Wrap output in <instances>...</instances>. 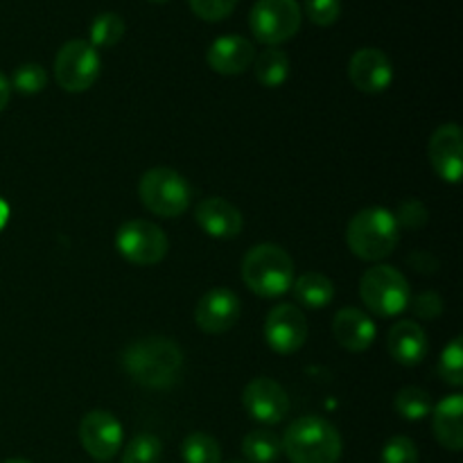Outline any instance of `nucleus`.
<instances>
[{
  "mask_svg": "<svg viewBox=\"0 0 463 463\" xmlns=\"http://www.w3.org/2000/svg\"><path fill=\"white\" fill-rule=\"evenodd\" d=\"M410 307L419 319H437V317L443 312V301L439 294L423 292L419 294L414 301H410Z\"/></svg>",
  "mask_w": 463,
  "mask_h": 463,
  "instance_id": "473e14b6",
  "label": "nucleus"
},
{
  "mask_svg": "<svg viewBox=\"0 0 463 463\" xmlns=\"http://www.w3.org/2000/svg\"><path fill=\"white\" fill-rule=\"evenodd\" d=\"M439 375L450 387H461L463 384V346L461 337H455L441 353L439 360Z\"/></svg>",
  "mask_w": 463,
  "mask_h": 463,
  "instance_id": "cd10ccee",
  "label": "nucleus"
},
{
  "mask_svg": "<svg viewBox=\"0 0 463 463\" xmlns=\"http://www.w3.org/2000/svg\"><path fill=\"white\" fill-rule=\"evenodd\" d=\"M242 452L247 463H276L283 455V443L269 430H253L244 437Z\"/></svg>",
  "mask_w": 463,
  "mask_h": 463,
  "instance_id": "5701e85b",
  "label": "nucleus"
},
{
  "mask_svg": "<svg viewBox=\"0 0 463 463\" xmlns=\"http://www.w3.org/2000/svg\"><path fill=\"white\" fill-rule=\"evenodd\" d=\"M194 220L211 238L231 240L242 233L244 217L238 208L222 197H206L194 208Z\"/></svg>",
  "mask_w": 463,
  "mask_h": 463,
  "instance_id": "dca6fc26",
  "label": "nucleus"
},
{
  "mask_svg": "<svg viewBox=\"0 0 463 463\" xmlns=\"http://www.w3.org/2000/svg\"><path fill=\"white\" fill-rule=\"evenodd\" d=\"M161 452V439H156L154 434H138L127 443L125 452H122V463H158Z\"/></svg>",
  "mask_w": 463,
  "mask_h": 463,
  "instance_id": "bb28decb",
  "label": "nucleus"
},
{
  "mask_svg": "<svg viewBox=\"0 0 463 463\" xmlns=\"http://www.w3.org/2000/svg\"><path fill=\"white\" fill-rule=\"evenodd\" d=\"M9 84L23 95H36L48 84V72L41 63H23L14 71V77Z\"/></svg>",
  "mask_w": 463,
  "mask_h": 463,
  "instance_id": "c85d7f7f",
  "label": "nucleus"
},
{
  "mask_svg": "<svg viewBox=\"0 0 463 463\" xmlns=\"http://www.w3.org/2000/svg\"><path fill=\"white\" fill-rule=\"evenodd\" d=\"M360 297L373 315L384 317V319L401 315L411 301L407 279L396 267L389 265H375L362 276Z\"/></svg>",
  "mask_w": 463,
  "mask_h": 463,
  "instance_id": "423d86ee",
  "label": "nucleus"
},
{
  "mask_svg": "<svg viewBox=\"0 0 463 463\" xmlns=\"http://www.w3.org/2000/svg\"><path fill=\"white\" fill-rule=\"evenodd\" d=\"M265 339L271 351L280 355L297 353L307 339V321L301 307L294 303H280L271 307L265 319Z\"/></svg>",
  "mask_w": 463,
  "mask_h": 463,
  "instance_id": "9d476101",
  "label": "nucleus"
},
{
  "mask_svg": "<svg viewBox=\"0 0 463 463\" xmlns=\"http://www.w3.org/2000/svg\"><path fill=\"white\" fill-rule=\"evenodd\" d=\"M396 222L398 226H407V229H420V226L428 222V211H425V206L420 202H405L401 206V211H398L396 215Z\"/></svg>",
  "mask_w": 463,
  "mask_h": 463,
  "instance_id": "72a5a7b5",
  "label": "nucleus"
},
{
  "mask_svg": "<svg viewBox=\"0 0 463 463\" xmlns=\"http://www.w3.org/2000/svg\"><path fill=\"white\" fill-rule=\"evenodd\" d=\"M7 217H9V206L3 202V199H0V229L7 224Z\"/></svg>",
  "mask_w": 463,
  "mask_h": 463,
  "instance_id": "e433bc0d",
  "label": "nucleus"
},
{
  "mask_svg": "<svg viewBox=\"0 0 463 463\" xmlns=\"http://www.w3.org/2000/svg\"><path fill=\"white\" fill-rule=\"evenodd\" d=\"M292 292L294 298H297L301 306L310 307V310H319V307H326L333 303L335 285L326 274H319V271H306V274H301L292 283Z\"/></svg>",
  "mask_w": 463,
  "mask_h": 463,
  "instance_id": "412c9836",
  "label": "nucleus"
},
{
  "mask_svg": "<svg viewBox=\"0 0 463 463\" xmlns=\"http://www.w3.org/2000/svg\"><path fill=\"white\" fill-rule=\"evenodd\" d=\"M428 156L434 172L448 184H459L463 172V134L457 122L441 125L428 143Z\"/></svg>",
  "mask_w": 463,
  "mask_h": 463,
  "instance_id": "ddd939ff",
  "label": "nucleus"
},
{
  "mask_svg": "<svg viewBox=\"0 0 463 463\" xmlns=\"http://www.w3.org/2000/svg\"><path fill=\"white\" fill-rule=\"evenodd\" d=\"M185 463H222V448L215 437L206 432H193L181 446Z\"/></svg>",
  "mask_w": 463,
  "mask_h": 463,
  "instance_id": "b1692460",
  "label": "nucleus"
},
{
  "mask_svg": "<svg viewBox=\"0 0 463 463\" xmlns=\"http://www.w3.org/2000/svg\"><path fill=\"white\" fill-rule=\"evenodd\" d=\"M401 240L396 215L387 208H364L357 213L346 229L348 249L366 262H378L392 256Z\"/></svg>",
  "mask_w": 463,
  "mask_h": 463,
  "instance_id": "7ed1b4c3",
  "label": "nucleus"
},
{
  "mask_svg": "<svg viewBox=\"0 0 463 463\" xmlns=\"http://www.w3.org/2000/svg\"><path fill=\"white\" fill-rule=\"evenodd\" d=\"M149 3H167V0H149Z\"/></svg>",
  "mask_w": 463,
  "mask_h": 463,
  "instance_id": "58836bf2",
  "label": "nucleus"
},
{
  "mask_svg": "<svg viewBox=\"0 0 463 463\" xmlns=\"http://www.w3.org/2000/svg\"><path fill=\"white\" fill-rule=\"evenodd\" d=\"M242 315V303L238 294L226 288H215L199 298L194 307V324L208 335L229 333Z\"/></svg>",
  "mask_w": 463,
  "mask_h": 463,
  "instance_id": "f8f14e48",
  "label": "nucleus"
},
{
  "mask_svg": "<svg viewBox=\"0 0 463 463\" xmlns=\"http://www.w3.org/2000/svg\"><path fill=\"white\" fill-rule=\"evenodd\" d=\"M410 265L414 267L416 271H420V274H432V271L439 267V262H437V258L430 256V253L414 251L410 256Z\"/></svg>",
  "mask_w": 463,
  "mask_h": 463,
  "instance_id": "f704fd0d",
  "label": "nucleus"
},
{
  "mask_svg": "<svg viewBox=\"0 0 463 463\" xmlns=\"http://www.w3.org/2000/svg\"><path fill=\"white\" fill-rule=\"evenodd\" d=\"M122 36H125V21H122V16H118V14L113 12H107L95 16L93 25H90L89 43L93 45L95 50L111 48V45H116Z\"/></svg>",
  "mask_w": 463,
  "mask_h": 463,
  "instance_id": "a878e982",
  "label": "nucleus"
},
{
  "mask_svg": "<svg viewBox=\"0 0 463 463\" xmlns=\"http://www.w3.org/2000/svg\"><path fill=\"white\" fill-rule=\"evenodd\" d=\"M116 249L125 260L140 267H152L167 256L170 240L161 226L147 220H129L118 229Z\"/></svg>",
  "mask_w": 463,
  "mask_h": 463,
  "instance_id": "1a4fd4ad",
  "label": "nucleus"
},
{
  "mask_svg": "<svg viewBox=\"0 0 463 463\" xmlns=\"http://www.w3.org/2000/svg\"><path fill=\"white\" fill-rule=\"evenodd\" d=\"M188 5L202 21L217 23L233 14L238 0H188Z\"/></svg>",
  "mask_w": 463,
  "mask_h": 463,
  "instance_id": "7c9ffc66",
  "label": "nucleus"
},
{
  "mask_svg": "<svg viewBox=\"0 0 463 463\" xmlns=\"http://www.w3.org/2000/svg\"><path fill=\"white\" fill-rule=\"evenodd\" d=\"M138 194L145 208L158 217L184 215L193 202L190 184L172 167H154L145 172L138 181Z\"/></svg>",
  "mask_w": 463,
  "mask_h": 463,
  "instance_id": "39448f33",
  "label": "nucleus"
},
{
  "mask_svg": "<svg viewBox=\"0 0 463 463\" xmlns=\"http://www.w3.org/2000/svg\"><path fill=\"white\" fill-rule=\"evenodd\" d=\"M256 80L265 89H279L289 77V57L279 48H267L253 59Z\"/></svg>",
  "mask_w": 463,
  "mask_h": 463,
  "instance_id": "4be33fe9",
  "label": "nucleus"
},
{
  "mask_svg": "<svg viewBox=\"0 0 463 463\" xmlns=\"http://www.w3.org/2000/svg\"><path fill=\"white\" fill-rule=\"evenodd\" d=\"M102 61L89 41L72 39L57 52L54 59V80L68 93H84L98 81Z\"/></svg>",
  "mask_w": 463,
  "mask_h": 463,
  "instance_id": "6e6552de",
  "label": "nucleus"
},
{
  "mask_svg": "<svg viewBox=\"0 0 463 463\" xmlns=\"http://www.w3.org/2000/svg\"><path fill=\"white\" fill-rule=\"evenodd\" d=\"M242 402L251 419L265 425L280 423L289 411L288 393L271 378H253L244 389Z\"/></svg>",
  "mask_w": 463,
  "mask_h": 463,
  "instance_id": "4468645a",
  "label": "nucleus"
},
{
  "mask_svg": "<svg viewBox=\"0 0 463 463\" xmlns=\"http://www.w3.org/2000/svg\"><path fill=\"white\" fill-rule=\"evenodd\" d=\"M235 463H247V461H235Z\"/></svg>",
  "mask_w": 463,
  "mask_h": 463,
  "instance_id": "ea45409f",
  "label": "nucleus"
},
{
  "mask_svg": "<svg viewBox=\"0 0 463 463\" xmlns=\"http://www.w3.org/2000/svg\"><path fill=\"white\" fill-rule=\"evenodd\" d=\"M80 443L95 461H111L122 448L120 420L111 411H89L80 423Z\"/></svg>",
  "mask_w": 463,
  "mask_h": 463,
  "instance_id": "9b49d317",
  "label": "nucleus"
},
{
  "mask_svg": "<svg viewBox=\"0 0 463 463\" xmlns=\"http://www.w3.org/2000/svg\"><path fill=\"white\" fill-rule=\"evenodd\" d=\"M306 14L315 25L328 27L342 14V0H306Z\"/></svg>",
  "mask_w": 463,
  "mask_h": 463,
  "instance_id": "2f4dec72",
  "label": "nucleus"
},
{
  "mask_svg": "<svg viewBox=\"0 0 463 463\" xmlns=\"http://www.w3.org/2000/svg\"><path fill=\"white\" fill-rule=\"evenodd\" d=\"M122 369L145 389H172L184 375V353L167 337L136 339L122 351Z\"/></svg>",
  "mask_w": 463,
  "mask_h": 463,
  "instance_id": "f257e3e1",
  "label": "nucleus"
},
{
  "mask_svg": "<svg viewBox=\"0 0 463 463\" xmlns=\"http://www.w3.org/2000/svg\"><path fill=\"white\" fill-rule=\"evenodd\" d=\"M434 437L446 450L459 452L463 448V398L461 393H450L432 411Z\"/></svg>",
  "mask_w": 463,
  "mask_h": 463,
  "instance_id": "aec40b11",
  "label": "nucleus"
},
{
  "mask_svg": "<svg viewBox=\"0 0 463 463\" xmlns=\"http://www.w3.org/2000/svg\"><path fill=\"white\" fill-rule=\"evenodd\" d=\"M380 463H419V448L410 437H393L383 448Z\"/></svg>",
  "mask_w": 463,
  "mask_h": 463,
  "instance_id": "c756f323",
  "label": "nucleus"
},
{
  "mask_svg": "<svg viewBox=\"0 0 463 463\" xmlns=\"http://www.w3.org/2000/svg\"><path fill=\"white\" fill-rule=\"evenodd\" d=\"M375 324L366 312L357 310V307H342L335 315L333 321V335L337 339L339 346L346 351L362 353L373 344L375 339Z\"/></svg>",
  "mask_w": 463,
  "mask_h": 463,
  "instance_id": "6ab92c4d",
  "label": "nucleus"
},
{
  "mask_svg": "<svg viewBox=\"0 0 463 463\" xmlns=\"http://www.w3.org/2000/svg\"><path fill=\"white\" fill-rule=\"evenodd\" d=\"M9 98H12V84H9L7 77L0 72V111H5V107L9 104Z\"/></svg>",
  "mask_w": 463,
  "mask_h": 463,
  "instance_id": "c9c22d12",
  "label": "nucleus"
},
{
  "mask_svg": "<svg viewBox=\"0 0 463 463\" xmlns=\"http://www.w3.org/2000/svg\"><path fill=\"white\" fill-rule=\"evenodd\" d=\"M242 280L258 297H283L294 283L292 258L279 244H258L244 256Z\"/></svg>",
  "mask_w": 463,
  "mask_h": 463,
  "instance_id": "20e7f679",
  "label": "nucleus"
},
{
  "mask_svg": "<svg viewBox=\"0 0 463 463\" xmlns=\"http://www.w3.org/2000/svg\"><path fill=\"white\" fill-rule=\"evenodd\" d=\"M3 463H30V461H25V459H7V461H3Z\"/></svg>",
  "mask_w": 463,
  "mask_h": 463,
  "instance_id": "4c0bfd02",
  "label": "nucleus"
},
{
  "mask_svg": "<svg viewBox=\"0 0 463 463\" xmlns=\"http://www.w3.org/2000/svg\"><path fill=\"white\" fill-rule=\"evenodd\" d=\"M280 443L292 463H337L342 459L337 428L319 416H301L289 423Z\"/></svg>",
  "mask_w": 463,
  "mask_h": 463,
  "instance_id": "f03ea898",
  "label": "nucleus"
},
{
  "mask_svg": "<svg viewBox=\"0 0 463 463\" xmlns=\"http://www.w3.org/2000/svg\"><path fill=\"white\" fill-rule=\"evenodd\" d=\"M249 27L260 43L276 48L301 30V5L297 0H256Z\"/></svg>",
  "mask_w": 463,
  "mask_h": 463,
  "instance_id": "0eeeda50",
  "label": "nucleus"
},
{
  "mask_svg": "<svg viewBox=\"0 0 463 463\" xmlns=\"http://www.w3.org/2000/svg\"><path fill=\"white\" fill-rule=\"evenodd\" d=\"M389 355L402 366H416L425 360L430 351L428 333L416 321H398L392 326L387 337Z\"/></svg>",
  "mask_w": 463,
  "mask_h": 463,
  "instance_id": "a211bd4d",
  "label": "nucleus"
},
{
  "mask_svg": "<svg viewBox=\"0 0 463 463\" xmlns=\"http://www.w3.org/2000/svg\"><path fill=\"white\" fill-rule=\"evenodd\" d=\"M256 48L249 39L240 34L220 36L211 43L206 52L208 66L220 75H242L249 66H253Z\"/></svg>",
  "mask_w": 463,
  "mask_h": 463,
  "instance_id": "f3484780",
  "label": "nucleus"
},
{
  "mask_svg": "<svg viewBox=\"0 0 463 463\" xmlns=\"http://www.w3.org/2000/svg\"><path fill=\"white\" fill-rule=\"evenodd\" d=\"M348 77L362 93H383L393 81V63L383 50L362 48L351 57Z\"/></svg>",
  "mask_w": 463,
  "mask_h": 463,
  "instance_id": "2eb2a0df",
  "label": "nucleus"
},
{
  "mask_svg": "<svg viewBox=\"0 0 463 463\" xmlns=\"http://www.w3.org/2000/svg\"><path fill=\"white\" fill-rule=\"evenodd\" d=\"M398 416L405 420H423L425 416L432 414V398L420 387H405L396 393L393 401Z\"/></svg>",
  "mask_w": 463,
  "mask_h": 463,
  "instance_id": "393cba45",
  "label": "nucleus"
}]
</instances>
